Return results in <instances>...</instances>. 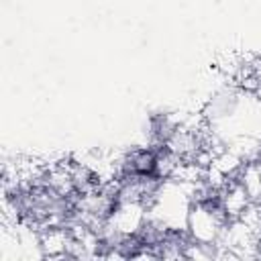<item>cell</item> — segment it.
I'll return each mask as SVG.
<instances>
[{"mask_svg":"<svg viewBox=\"0 0 261 261\" xmlns=\"http://www.w3.org/2000/svg\"><path fill=\"white\" fill-rule=\"evenodd\" d=\"M228 218L216 200H196L190 206L186 232L192 241L202 245H216Z\"/></svg>","mask_w":261,"mask_h":261,"instance_id":"obj_1","label":"cell"},{"mask_svg":"<svg viewBox=\"0 0 261 261\" xmlns=\"http://www.w3.org/2000/svg\"><path fill=\"white\" fill-rule=\"evenodd\" d=\"M71 243H73V234L67 224L45 226L39 230V251L43 257L49 259L71 257Z\"/></svg>","mask_w":261,"mask_h":261,"instance_id":"obj_2","label":"cell"},{"mask_svg":"<svg viewBox=\"0 0 261 261\" xmlns=\"http://www.w3.org/2000/svg\"><path fill=\"white\" fill-rule=\"evenodd\" d=\"M216 202H218V206L222 208V212L226 214V218L232 220V218H239V216L247 210V206H249L253 200H251V196L247 194V190L241 186V181L234 177V179L226 181V184L218 190Z\"/></svg>","mask_w":261,"mask_h":261,"instance_id":"obj_3","label":"cell"}]
</instances>
